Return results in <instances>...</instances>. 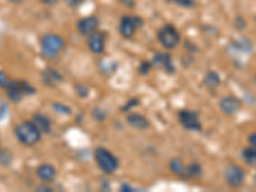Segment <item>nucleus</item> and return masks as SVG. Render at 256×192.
<instances>
[{
  "label": "nucleus",
  "instance_id": "1",
  "mask_svg": "<svg viewBox=\"0 0 256 192\" xmlns=\"http://www.w3.org/2000/svg\"><path fill=\"white\" fill-rule=\"evenodd\" d=\"M14 135L18 141L26 146H34L41 140L42 133L38 131L37 127L34 124L32 121H23L14 127Z\"/></svg>",
  "mask_w": 256,
  "mask_h": 192
},
{
  "label": "nucleus",
  "instance_id": "2",
  "mask_svg": "<svg viewBox=\"0 0 256 192\" xmlns=\"http://www.w3.org/2000/svg\"><path fill=\"white\" fill-rule=\"evenodd\" d=\"M41 54L45 59H54L66 48V41L62 36L56 34H46L40 41Z\"/></svg>",
  "mask_w": 256,
  "mask_h": 192
},
{
  "label": "nucleus",
  "instance_id": "3",
  "mask_svg": "<svg viewBox=\"0 0 256 192\" xmlns=\"http://www.w3.org/2000/svg\"><path fill=\"white\" fill-rule=\"evenodd\" d=\"M93 157H95V160H96V164L99 165V168L108 175L114 173L119 167V161H118L117 157L105 147H96Z\"/></svg>",
  "mask_w": 256,
  "mask_h": 192
},
{
  "label": "nucleus",
  "instance_id": "4",
  "mask_svg": "<svg viewBox=\"0 0 256 192\" xmlns=\"http://www.w3.org/2000/svg\"><path fill=\"white\" fill-rule=\"evenodd\" d=\"M5 92H7L8 98L11 99L12 102L18 103L21 102L23 99L24 95H32L35 94V88L32 87L31 85H28L26 81H11L8 86L5 88Z\"/></svg>",
  "mask_w": 256,
  "mask_h": 192
},
{
  "label": "nucleus",
  "instance_id": "5",
  "mask_svg": "<svg viewBox=\"0 0 256 192\" xmlns=\"http://www.w3.org/2000/svg\"><path fill=\"white\" fill-rule=\"evenodd\" d=\"M158 40L165 49L172 50L180 44L181 35L174 26L165 25L158 31Z\"/></svg>",
  "mask_w": 256,
  "mask_h": 192
},
{
  "label": "nucleus",
  "instance_id": "6",
  "mask_svg": "<svg viewBox=\"0 0 256 192\" xmlns=\"http://www.w3.org/2000/svg\"><path fill=\"white\" fill-rule=\"evenodd\" d=\"M224 178L229 187H232V189H239V187H242L243 183H245V169L238 164H228L227 168H225Z\"/></svg>",
  "mask_w": 256,
  "mask_h": 192
},
{
  "label": "nucleus",
  "instance_id": "7",
  "mask_svg": "<svg viewBox=\"0 0 256 192\" xmlns=\"http://www.w3.org/2000/svg\"><path fill=\"white\" fill-rule=\"evenodd\" d=\"M142 19L139 16H123L119 22V34L125 38H131L142 26Z\"/></svg>",
  "mask_w": 256,
  "mask_h": 192
},
{
  "label": "nucleus",
  "instance_id": "8",
  "mask_svg": "<svg viewBox=\"0 0 256 192\" xmlns=\"http://www.w3.org/2000/svg\"><path fill=\"white\" fill-rule=\"evenodd\" d=\"M178 121L182 126L188 131H201V123L199 121V115L192 110H181L178 113Z\"/></svg>",
  "mask_w": 256,
  "mask_h": 192
},
{
  "label": "nucleus",
  "instance_id": "9",
  "mask_svg": "<svg viewBox=\"0 0 256 192\" xmlns=\"http://www.w3.org/2000/svg\"><path fill=\"white\" fill-rule=\"evenodd\" d=\"M105 34L100 31H95L92 32L91 35L87 36V45H89V49L96 54V55H100L105 52Z\"/></svg>",
  "mask_w": 256,
  "mask_h": 192
},
{
  "label": "nucleus",
  "instance_id": "10",
  "mask_svg": "<svg viewBox=\"0 0 256 192\" xmlns=\"http://www.w3.org/2000/svg\"><path fill=\"white\" fill-rule=\"evenodd\" d=\"M219 108L225 115H235L242 108V102L236 96H224L219 103Z\"/></svg>",
  "mask_w": 256,
  "mask_h": 192
},
{
  "label": "nucleus",
  "instance_id": "11",
  "mask_svg": "<svg viewBox=\"0 0 256 192\" xmlns=\"http://www.w3.org/2000/svg\"><path fill=\"white\" fill-rule=\"evenodd\" d=\"M99 25H100L99 18L95 17V16H89V17H85L78 21V23H77V30H78V32H80L81 35L89 36L91 35L92 32L97 31Z\"/></svg>",
  "mask_w": 256,
  "mask_h": 192
},
{
  "label": "nucleus",
  "instance_id": "12",
  "mask_svg": "<svg viewBox=\"0 0 256 192\" xmlns=\"http://www.w3.org/2000/svg\"><path fill=\"white\" fill-rule=\"evenodd\" d=\"M127 123L131 127L136 129H140V131H145L150 127V122L149 119L144 117L142 114H139V113H131V114L127 115L126 118Z\"/></svg>",
  "mask_w": 256,
  "mask_h": 192
},
{
  "label": "nucleus",
  "instance_id": "13",
  "mask_svg": "<svg viewBox=\"0 0 256 192\" xmlns=\"http://www.w3.org/2000/svg\"><path fill=\"white\" fill-rule=\"evenodd\" d=\"M36 175L44 183H50L56 177V169L52 164H41L36 168Z\"/></svg>",
  "mask_w": 256,
  "mask_h": 192
},
{
  "label": "nucleus",
  "instance_id": "14",
  "mask_svg": "<svg viewBox=\"0 0 256 192\" xmlns=\"http://www.w3.org/2000/svg\"><path fill=\"white\" fill-rule=\"evenodd\" d=\"M152 63L155 64L156 67H163L166 73H174V64L173 60H172V56H170L169 54H164V52L156 54V55L154 56Z\"/></svg>",
  "mask_w": 256,
  "mask_h": 192
},
{
  "label": "nucleus",
  "instance_id": "15",
  "mask_svg": "<svg viewBox=\"0 0 256 192\" xmlns=\"http://www.w3.org/2000/svg\"><path fill=\"white\" fill-rule=\"evenodd\" d=\"M31 121L41 133L50 132V129H52V122H50V119H49L46 115L40 114V113H38V114H34L32 115Z\"/></svg>",
  "mask_w": 256,
  "mask_h": 192
},
{
  "label": "nucleus",
  "instance_id": "16",
  "mask_svg": "<svg viewBox=\"0 0 256 192\" xmlns=\"http://www.w3.org/2000/svg\"><path fill=\"white\" fill-rule=\"evenodd\" d=\"M42 78H44V84H46L48 86H55L59 82H62L63 80V77L52 68L45 70V72L42 73Z\"/></svg>",
  "mask_w": 256,
  "mask_h": 192
},
{
  "label": "nucleus",
  "instance_id": "17",
  "mask_svg": "<svg viewBox=\"0 0 256 192\" xmlns=\"http://www.w3.org/2000/svg\"><path fill=\"white\" fill-rule=\"evenodd\" d=\"M169 168L173 175H178L181 178H186V165L183 164V161L181 159H177V157L172 159L169 163Z\"/></svg>",
  "mask_w": 256,
  "mask_h": 192
},
{
  "label": "nucleus",
  "instance_id": "18",
  "mask_svg": "<svg viewBox=\"0 0 256 192\" xmlns=\"http://www.w3.org/2000/svg\"><path fill=\"white\" fill-rule=\"evenodd\" d=\"M204 82L209 88H217L220 85V77H219V74L217 72L210 70V72L205 74Z\"/></svg>",
  "mask_w": 256,
  "mask_h": 192
},
{
  "label": "nucleus",
  "instance_id": "19",
  "mask_svg": "<svg viewBox=\"0 0 256 192\" xmlns=\"http://www.w3.org/2000/svg\"><path fill=\"white\" fill-rule=\"evenodd\" d=\"M202 175V168L198 163H192L186 167V178H200Z\"/></svg>",
  "mask_w": 256,
  "mask_h": 192
},
{
  "label": "nucleus",
  "instance_id": "20",
  "mask_svg": "<svg viewBox=\"0 0 256 192\" xmlns=\"http://www.w3.org/2000/svg\"><path fill=\"white\" fill-rule=\"evenodd\" d=\"M242 157L243 160L249 165H251V167L256 165V150L253 149V147H246V149H243Z\"/></svg>",
  "mask_w": 256,
  "mask_h": 192
},
{
  "label": "nucleus",
  "instance_id": "21",
  "mask_svg": "<svg viewBox=\"0 0 256 192\" xmlns=\"http://www.w3.org/2000/svg\"><path fill=\"white\" fill-rule=\"evenodd\" d=\"M13 160V154L11 153L9 149H0V164L7 167Z\"/></svg>",
  "mask_w": 256,
  "mask_h": 192
},
{
  "label": "nucleus",
  "instance_id": "22",
  "mask_svg": "<svg viewBox=\"0 0 256 192\" xmlns=\"http://www.w3.org/2000/svg\"><path fill=\"white\" fill-rule=\"evenodd\" d=\"M235 26L238 31H243V30L247 27V23H246V21L243 19V17H241V16H237L235 19Z\"/></svg>",
  "mask_w": 256,
  "mask_h": 192
},
{
  "label": "nucleus",
  "instance_id": "23",
  "mask_svg": "<svg viewBox=\"0 0 256 192\" xmlns=\"http://www.w3.org/2000/svg\"><path fill=\"white\" fill-rule=\"evenodd\" d=\"M174 4H177V5H180V7H183V8H194L195 5H196L195 0H176Z\"/></svg>",
  "mask_w": 256,
  "mask_h": 192
},
{
  "label": "nucleus",
  "instance_id": "24",
  "mask_svg": "<svg viewBox=\"0 0 256 192\" xmlns=\"http://www.w3.org/2000/svg\"><path fill=\"white\" fill-rule=\"evenodd\" d=\"M76 91H77V94L80 95L81 98H85V96H87V95H89V87L83 86V85H77Z\"/></svg>",
  "mask_w": 256,
  "mask_h": 192
},
{
  "label": "nucleus",
  "instance_id": "25",
  "mask_svg": "<svg viewBox=\"0 0 256 192\" xmlns=\"http://www.w3.org/2000/svg\"><path fill=\"white\" fill-rule=\"evenodd\" d=\"M9 82H11V81H9V78H8L7 74L4 73L3 70H0V87L5 88Z\"/></svg>",
  "mask_w": 256,
  "mask_h": 192
},
{
  "label": "nucleus",
  "instance_id": "26",
  "mask_svg": "<svg viewBox=\"0 0 256 192\" xmlns=\"http://www.w3.org/2000/svg\"><path fill=\"white\" fill-rule=\"evenodd\" d=\"M150 68H151V63H149V62H142L139 68V72L141 74H147L150 72Z\"/></svg>",
  "mask_w": 256,
  "mask_h": 192
},
{
  "label": "nucleus",
  "instance_id": "27",
  "mask_svg": "<svg viewBox=\"0 0 256 192\" xmlns=\"http://www.w3.org/2000/svg\"><path fill=\"white\" fill-rule=\"evenodd\" d=\"M53 106L55 108V110H58V112H62L63 114H71V109L68 108V106H64V105H60V104H53Z\"/></svg>",
  "mask_w": 256,
  "mask_h": 192
},
{
  "label": "nucleus",
  "instance_id": "28",
  "mask_svg": "<svg viewBox=\"0 0 256 192\" xmlns=\"http://www.w3.org/2000/svg\"><path fill=\"white\" fill-rule=\"evenodd\" d=\"M140 102L137 100V99H131V100H129V103H127V105L122 108V112H127V110H129V109H131L133 105H137Z\"/></svg>",
  "mask_w": 256,
  "mask_h": 192
},
{
  "label": "nucleus",
  "instance_id": "29",
  "mask_svg": "<svg viewBox=\"0 0 256 192\" xmlns=\"http://www.w3.org/2000/svg\"><path fill=\"white\" fill-rule=\"evenodd\" d=\"M118 1L126 8H133L136 4V0H118Z\"/></svg>",
  "mask_w": 256,
  "mask_h": 192
},
{
  "label": "nucleus",
  "instance_id": "30",
  "mask_svg": "<svg viewBox=\"0 0 256 192\" xmlns=\"http://www.w3.org/2000/svg\"><path fill=\"white\" fill-rule=\"evenodd\" d=\"M249 143H250V147H253V149H255L256 150V132L251 133L249 136Z\"/></svg>",
  "mask_w": 256,
  "mask_h": 192
},
{
  "label": "nucleus",
  "instance_id": "31",
  "mask_svg": "<svg viewBox=\"0 0 256 192\" xmlns=\"http://www.w3.org/2000/svg\"><path fill=\"white\" fill-rule=\"evenodd\" d=\"M67 1H68L71 7H78V5L83 3V0H67Z\"/></svg>",
  "mask_w": 256,
  "mask_h": 192
},
{
  "label": "nucleus",
  "instance_id": "32",
  "mask_svg": "<svg viewBox=\"0 0 256 192\" xmlns=\"http://www.w3.org/2000/svg\"><path fill=\"white\" fill-rule=\"evenodd\" d=\"M40 1L45 5H54V4L58 3V0H40Z\"/></svg>",
  "mask_w": 256,
  "mask_h": 192
},
{
  "label": "nucleus",
  "instance_id": "33",
  "mask_svg": "<svg viewBox=\"0 0 256 192\" xmlns=\"http://www.w3.org/2000/svg\"><path fill=\"white\" fill-rule=\"evenodd\" d=\"M121 191H123V192H126V191H136L135 189H133V187H131V186H128V185H123L121 187Z\"/></svg>",
  "mask_w": 256,
  "mask_h": 192
},
{
  "label": "nucleus",
  "instance_id": "34",
  "mask_svg": "<svg viewBox=\"0 0 256 192\" xmlns=\"http://www.w3.org/2000/svg\"><path fill=\"white\" fill-rule=\"evenodd\" d=\"M8 1H9V3H13V4H19V3H22L23 0H8Z\"/></svg>",
  "mask_w": 256,
  "mask_h": 192
},
{
  "label": "nucleus",
  "instance_id": "35",
  "mask_svg": "<svg viewBox=\"0 0 256 192\" xmlns=\"http://www.w3.org/2000/svg\"><path fill=\"white\" fill-rule=\"evenodd\" d=\"M166 3H174V1H176V0H165Z\"/></svg>",
  "mask_w": 256,
  "mask_h": 192
},
{
  "label": "nucleus",
  "instance_id": "36",
  "mask_svg": "<svg viewBox=\"0 0 256 192\" xmlns=\"http://www.w3.org/2000/svg\"><path fill=\"white\" fill-rule=\"evenodd\" d=\"M254 182H255V185H256V175H255V177H254Z\"/></svg>",
  "mask_w": 256,
  "mask_h": 192
},
{
  "label": "nucleus",
  "instance_id": "37",
  "mask_svg": "<svg viewBox=\"0 0 256 192\" xmlns=\"http://www.w3.org/2000/svg\"><path fill=\"white\" fill-rule=\"evenodd\" d=\"M0 146H1V141H0Z\"/></svg>",
  "mask_w": 256,
  "mask_h": 192
},
{
  "label": "nucleus",
  "instance_id": "38",
  "mask_svg": "<svg viewBox=\"0 0 256 192\" xmlns=\"http://www.w3.org/2000/svg\"><path fill=\"white\" fill-rule=\"evenodd\" d=\"M255 21H256V18H255Z\"/></svg>",
  "mask_w": 256,
  "mask_h": 192
}]
</instances>
